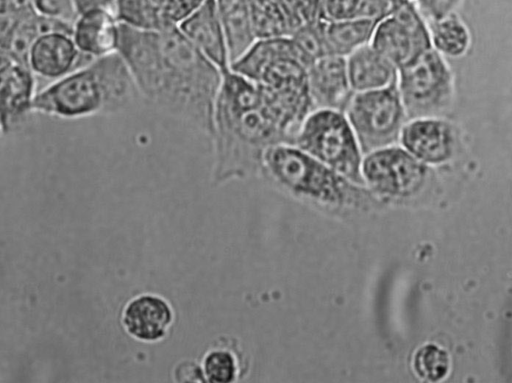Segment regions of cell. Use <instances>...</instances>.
Segmentation results:
<instances>
[{"mask_svg":"<svg viewBox=\"0 0 512 383\" xmlns=\"http://www.w3.org/2000/svg\"><path fill=\"white\" fill-rule=\"evenodd\" d=\"M465 0H413V3L426 23L458 13Z\"/></svg>","mask_w":512,"mask_h":383,"instance_id":"25","label":"cell"},{"mask_svg":"<svg viewBox=\"0 0 512 383\" xmlns=\"http://www.w3.org/2000/svg\"><path fill=\"white\" fill-rule=\"evenodd\" d=\"M203 365L204 375L210 382H230L236 374L235 359L227 351L216 350L208 353Z\"/></svg>","mask_w":512,"mask_h":383,"instance_id":"23","label":"cell"},{"mask_svg":"<svg viewBox=\"0 0 512 383\" xmlns=\"http://www.w3.org/2000/svg\"><path fill=\"white\" fill-rule=\"evenodd\" d=\"M139 93L117 53L94 58L37 91L32 112L61 119L114 115L130 108Z\"/></svg>","mask_w":512,"mask_h":383,"instance_id":"3","label":"cell"},{"mask_svg":"<svg viewBox=\"0 0 512 383\" xmlns=\"http://www.w3.org/2000/svg\"><path fill=\"white\" fill-rule=\"evenodd\" d=\"M398 144L428 166L452 161L467 144L464 128L448 116H429L408 119Z\"/></svg>","mask_w":512,"mask_h":383,"instance_id":"10","label":"cell"},{"mask_svg":"<svg viewBox=\"0 0 512 383\" xmlns=\"http://www.w3.org/2000/svg\"><path fill=\"white\" fill-rule=\"evenodd\" d=\"M370 45L399 69L432 48L428 25L413 1H399L374 27Z\"/></svg>","mask_w":512,"mask_h":383,"instance_id":"9","label":"cell"},{"mask_svg":"<svg viewBox=\"0 0 512 383\" xmlns=\"http://www.w3.org/2000/svg\"><path fill=\"white\" fill-rule=\"evenodd\" d=\"M176 27L183 36L222 72L229 69V57L215 0H204Z\"/></svg>","mask_w":512,"mask_h":383,"instance_id":"12","label":"cell"},{"mask_svg":"<svg viewBox=\"0 0 512 383\" xmlns=\"http://www.w3.org/2000/svg\"><path fill=\"white\" fill-rule=\"evenodd\" d=\"M118 27L115 13L95 8L77 15L71 36L79 51L94 59L116 52Z\"/></svg>","mask_w":512,"mask_h":383,"instance_id":"15","label":"cell"},{"mask_svg":"<svg viewBox=\"0 0 512 383\" xmlns=\"http://www.w3.org/2000/svg\"><path fill=\"white\" fill-rule=\"evenodd\" d=\"M175 377L178 381H203V374L200 368L192 362H183L175 370Z\"/></svg>","mask_w":512,"mask_h":383,"instance_id":"26","label":"cell"},{"mask_svg":"<svg viewBox=\"0 0 512 383\" xmlns=\"http://www.w3.org/2000/svg\"><path fill=\"white\" fill-rule=\"evenodd\" d=\"M209 137L222 164L261 161L269 147L292 143L261 85L231 69L222 73Z\"/></svg>","mask_w":512,"mask_h":383,"instance_id":"2","label":"cell"},{"mask_svg":"<svg viewBox=\"0 0 512 383\" xmlns=\"http://www.w3.org/2000/svg\"><path fill=\"white\" fill-rule=\"evenodd\" d=\"M74 5L77 15L95 8L107 9L116 15V0H74Z\"/></svg>","mask_w":512,"mask_h":383,"instance_id":"27","label":"cell"},{"mask_svg":"<svg viewBox=\"0 0 512 383\" xmlns=\"http://www.w3.org/2000/svg\"><path fill=\"white\" fill-rule=\"evenodd\" d=\"M414 369L418 376L430 381H438L448 373V354L436 345H425L415 354Z\"/></svg>","mask_w":512,"mask_h":383,"instance_id":"22","label":"cell"},{"mask_svg":"<svg viewBox=\"0 0 512 383\" xmlns=\"http://www.w3.org/2000/svg\"><path fill=\"white\" fill-rule=\"evenodd\" d=\"M396 1H413V0H396Z\"/></svg>","mask_w":512,"mask_h":383,"instance_id":"28","label":"cell"},{"mask_svg":"<svg viewBox=\"0 0 512 383\" xmlns=\"http://www.w3.org/2000/svg\"><path fill=\"white\" fill-rule=\"evenodd\" d=\"M396 86L407 120L448 116L456 102L453 69L433 48L398 69Z\"/></svg>","mask_w":512,"mask_h":383,"instance_id":"6","label":"cell"},{"mask_svg":"<svg viewBox=\"0 0 512 383\" xmlns=\"http://www.w3.org/2000/svg\"><path fill=\"white\" fill-rule=\"evenodd\" d=\"M91 60L79 51L70 32L52 31L34 39L27 52L26 65L35 76L52 82Z\"/></svg>","mask_w":512,"mask_h":383,"instance_id":"11","label":"cell"},{"mask_svg":"<svg viewBox=\"0 0 512 383\" xmlns=\"http://www.w3.org/2000/svg\"><path fill=\"white\" fill-rule=\"evenodd\" d=\"M345 60L353 92L379 90L397 81V67L370 43L350 53Z\"/></svg>","mask_w":512,"mask_h":383,"instance_id":"16","label":"cell"},{"mask_svg":"<svg viewBox=\"0 0 512 383\" xmlns=\"http://www.w3.org/2000/svg\"><path fill=\"white\" fill-rule=\"evenodd\" d=\"M377 21L368 18L326 20L321 17L326 55L346 57L369 44Z\"/></svg>","mask_w":512,"mask_h":383,"instance_id":"19","label":"cell"},{"mask_svg":"<svg viewBox=\"0 0 512 383\" xmlns=\"http://www.w3.org/2000/svg\"><path fill=\"white\" fill-rule=\"evenodd\" d=\"M396 0H322L320 17L326 20L368 18L379 20L398 3Z\"/></svg>","mask_w":512,"mask_h":383,"instance_id":"21","label":"cell"},{"mask_svg":"<svg viewBox=\"0 0 512 383\" xmlns=\"http://www.w3.org/2000/svg\"><path fill=\"white\" fill-rule=\"evenodd\" d=\"M224 32L229 66L258 39L254 23V0H215Z\"/></svg>","mask_w":512,"mask_h":383,"instance_id":"17","label":"cell"},{"mask_svg":"<svg viewBox=\"0 0 512 383\" xmlns=\"http://www.w3.org/2000/svg\"><path fill=\"white\" fill-rule=\"evenodd\" d=\"M33 10L42 16L73 24L77 17L74 0H30Z\"/></svg>","mask_w":512,"mask_h":383,"instance_id":"24","label":"cell"},{"mask_svg":"<svg viewBox=\"0 0 512 383\" xmlns=\"http://www.w3.org/2000/svg\"><path fill=\"white\" fill-rule=\"evenodd\" d=\"M292 143L350 181L363 184V153L342 111H310L300 123Z\"/></svg>","mask_w":512,"mask_h":383,"instance_id":"5","label":"cell"},{"mask_svg":"<svg viewBox=\"0 0 512 383\" xmlns=\"http://www.w3.org/2000/svg\"><path fill=\"white\" fill-rule=\"evenodd\" d=\"M307 87L313 110L343 112L353 94L345 57L328 54L314 60L307 69Z\"/></svg>","mask_w":512,"mask_h":383,"instance_id":"13","label":"cell"},{"mask_svg":"<svg viewBox=\"0 0 512 383\" xmlns=\"http://www.w3.org/2000/svg\"><path fill=\"white\" fill-rule=\"evenodd\" d=\"M265 171L283 188L294 194L322 202L339 204L359 192L356 184L293 143L269 147L261 160Z\"/></svg>","mask_w":512,"mask_h":383,"instance_id":"4","label":"cell"},{"mask_svg":"<svg viewBox=\"0 0 512 383\" xmlns=\"http://www.w3.org/2000/svg\"><path fill=\"white\" fill-rule=\"evenodd\" d=\"M431 47L445 58L459 59L466 56L472 45L468 25L454 13L427 23Z\"/></svg>","mask_w":512,"mask_h":383,"instance_id":"20","label":"cell"},{"mask_svg":"<svg viewBox=\"0 0 512 383\" xmlns=\"http://www.w3.org/2000/svg\"><path fill=\"white\" fill-rule=\"evenodd\" d=\"M116 52L139 96L209 137L223 72L176 25L147 28L119 21Z\"/></svg>","mask_w":512,"mask_h":383,"instance_id":"1","label":"cell"},{"mask_svg":"<svg viewBox=\"0 0 512 383\" xmlns=\"http://www.w3.org/2000/svg\"><path fill=\"white\" fill-rule=\"evenodd\" d=\"M363 183L374 192L392 198H409L423 191L433 177L430 166L399 144L365 155L361 164Z\"/></svg>","mask_w":512,"mask_h":383,"instance_id":"8","label":"cell"},{"mask_svg":"<svg viewBox=\"0 0 512 383\" xmlns=\"http://www.w3.org/2000/svg\"><path fill=\"white\" fill-rule=\"evenodd\" d=\"M343 113L363 155L398 144L407 121L396 83L379 90L353 92Z\"/></svg>","mask_w":512,"mask_h":383,"instance_id":"7","label":"cell"},{"mask_svg":"<svg viewBox=\"0 0 512 383\" xmlns=\"http://www.w3.org/2000/svg\"><path fill=\"white\" fill-rule=\"evenodd\" d=\"M172 321V310L160 297L142 295L125 307L123 324L127 332L142 341L161 339Z\"/></svg>","mask_w":512,"mask_h":383,"instance_id":"18","label":"cell"},{"mask_svg":"<svg viewBox=\"0 0 512 383\" xmlns=\"http://www.w3.org/2000/svg\"><path fill=\"white\" fill-rule=\"evenodd\" d=\"M35 75L24 63L13 60L0 82V124L2 133L20 127L36 95Z\"/></svg>","mask_w":512,"mask_h":383,"instance_id":"14","label":"cell"}]
</instances>
